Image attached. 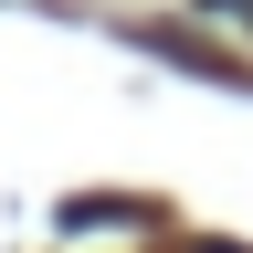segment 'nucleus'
Returning a JSON list of instances; mask_svg holds the SVG:
<instances>
[{
	"instance_id": "obj_1",
	"label": "nucleus",
	"mask_w": 253,
	"mask_h": 253,
	"mask_svg": "<svg viewBox=\"0 0 253 253\" xmlns=\"http://www.w3.org/2000/svg\"><path fill=\"white\" fill-rule=\"evenodd\" d=\"M211 11H221V21H253V0H211Z\"/></svg>"
}]
</instances>
